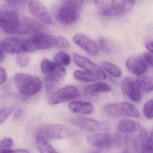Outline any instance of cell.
<instances>
[{
	"label": "cell",
	"mask_w": 153,
	"mask_h": 153,
	"mask_svg": "<svg viewBox=\"0 0 153 153\" xmlns=\"http://www.w3.org/2000/svg\"><path fill=\"white\" fill-rule=\"evenodd\" d=\"M70 46L68 40L65 38L60 36H53L39 33L35 34L28 38L25 39L26 53L49 49L53 47L67 48Z\"/></svg>",
	"instance_id": "1"
},
{
	"label": "cell",
	"mask_w": 153,
	"mask_h": 153,
	"mask_svg": "<svg viewBox=\"0 0 153 153\" xmlns=\"http://www.w3.org/2000/svg\"><path fill=\"white\" fill-rule=\"evenodd\" d=\"M84 4V0H67L57 11V20L63 24L69 25L77 21Z\"/></svg>",
	"instance_id": "2"
},
{
	"label": "cell",
	"mask_w": 153,
	"mask_h": 153,
	"mask_svg": "<svg viewBox=\"0 0 153 153\" xmlns=\"http://www.w3.org/2000/svg\"><path fill=\"white\" fill-rule=\"evenodd\" d=\"M20 13L14 5L4 4L0 9V27L5 33L14 34L20 21Z\"/></svg>",
	"instance_id": "3"
},
{
	"label": "cell",
	"mask_w": 153,
	"mask_h": 153,
	"mask_svg": "<svg viewBox=\"0 0 153 153\" xmlns=\"http://www.w3.org/2000/svg\"><path fill=\"white\" fill-rule=\"evenodd\" d=\"M14 81L18 91L25 95L36 94L40 91L43 86L40 78L26 74H17Z\"/></svg>",
	"instance_id": "4"
},
{
	"label": "cell",
	"mask_w": 153,
	"mask_h": 153,
	"mask_svg": "<svg viewBox=\"0 0 153 153\" xmlns=\"http://www.w3.org/2000/svg\"><path fill=\"white\" fill-rule=\"evenodd\" d=\"M75 133L68 126L54 124L44 126L39 128L37 136H40L48 141L66 139L74 136Z\"/></svg>",
	"instance_id": "5"
},
{
	"label": "cell",
	"mask_w": 153,
	"mask_h": 153,
	"mask_svg": "<svg viewBox=\"0 0 153 153\" xmlns=\"http://www.w3.org/2000/svg\"><path fill=\"white\" fill-rule=\"evenodd\" d=\"M104 110L106 113L113 117H120L125 115L137 118L141 117V114L138 109L130 102L108 103L104 106Z\"/></svg>",
	"instance_id": "6"
},
{
	"label": "cell",
	"mask_w": 153,
	"mask_h": 153,
	"mask_svg": "<svg viewBox=\"0 0 153 153\" xmlns=\"http://www.w3.org/2000/svg\"><path fill=\"white\" fill-rule=\"evenodd\" d=\"M41 69L46 77L57 82L63 81L66 75L65 69L63 67L48 59L42 60Z\"/></svg>",
	"instance_id": "7"
},
{
	"label": "cell",
	"mask_w": 153,
	"mask_h": 153,
	"mask_svg": "<svg viewBox=\"0 0 153 153\" xmlns=\"http://www.w3.org/2000/svg\"><path fill=\"white\" fill-rule=\"evenodd\" d=\"M73 58L75 64L85 71L97 76L99 79L105 80L107 78L103 69L88 58L75 53H74Z\"/></svg>",
	"instance_id": "8"
},
{
	"label": "cell",
	"mask_w": 153,
	"mask_h": 153,
	"mask_svg": "<svg viewBox=\"0 0 153 153\" xmlns=\"http://www.w3.org/2000/svg\"><path fill=\"white\" fill-rule=\"evenodd\" d=\"M80 96V91L75 86L68 85L63 87L53 94L48 102L50 105H55L75 99Z\"/></svg>",
	"instance_id": "9"
},
{
	"label": "cell",
	"mask_w": 153,
	"mask_h": 153,
	"mask_svg": "<svg viewBox=\"0 0 153 153\" xmlns=\"http://www.w3.org/2000/svg\"><path fill=\"white\" fill-rule=\"evenodd\" d=\"M121 87L123 94L131 100L136 102L141 100L142 91L137 79L132 77H125L121 82Z\"/></svg>",
	"instance_id": "10"
},
{
	"label": "cell",
	"mask_w": 153,
	"mask_h": 153,
	"mask_svg": "<svg viewBox=\"0 0 153 153\" xmlns=\"http://www.w3.org/2000/svg\"><path fill=\"white\" fill-rule=\"evenodd\" d=\"M70 122L75 126L90 131H102L109 128L108 125L106 122L88 118H75L71 119Z\"/></svg>",
	"instance_id": "11"
},
{
	"label": "cell",
	"mask_w": 153,
	"mask_h": 153,
	"mask_svg": "<svg viewBox=\"0 0 153 153\" xmlns=\"http://www.w3.org/2000/svg\"><path fill=\"white\" fill-rule=\"evenodd\" d=\"M44 31V28L41 24L32 19L23 18L20 20L19 26L15 30V35H27L39 34Z\"/></svg>",
	"instance_id": "12"
},
{
	"label": "cell",
	"mask_w": 153,
	"mask_h": 153,
	"mask_svg": "<svg viewBox=\"0 0 153 153\" xmlns=\"http://www.w3.org/2000/svg\"><path fill=\"white\" fill-rule=\"evenodd\" d=\"M87 140L92 146L107 149L114 144V136L107 132L99 133L87 137Z\"/></svg>",
	"instance_id": "13"
},
{
	"label": "cell",
	"mask_w": 153,
	"mask_h": 153,
	"mask_svg": "<svg viewBox=\"0 0 153 153\" xmlns=\"http://www.w3.org/2000/svg\"><path fill=\"white\" fill-rule=\"evenodd\" d=\"M30 12L38 19L46 24L53 22L48 11L45 6L37 0H31L28 3Z\"/></svg>",
	"instance_id": "14"
},
{
	"label": "cell",
	"mask_w": 153,
	"mask_h": 153,
	"mask_svg": "<svg viewBox=\"0 0 153 153\" xmlns=\"http://www.w3.org/2000/svg\"><path fill=\"white\" fill-rule=\"evenodd\" d=\"M126 67L131 73L138 76L143 75L148 70V64L141 56H134L128 58Z\"/></svg>",
	"instance_id": "15"
},
{
	"label": "cell",
	"mask_w": 153,
	"mask_h": 153,
	"mask_svg": "<svg viewBox=\"0 0 153 153\" xmlns=\"http://www.w3.org/2000/svg\"><path fill=\"white\" fill-rule=\"evenodd\" d=\"M24 42L25 39L13 37L4 40L2 46L4 50L8 53L19 54L26 53Z\"/></svg>",
	"instance_id": "16"
},
{
	"label": "cell",
	"mask_w": 153,
	"mask_h": 153,
	"mask_svg": "<svg viewBox=\"0 0 153 153\" xmlns=\"http://www.w3.org/2000/svg\"><path fill=\"white\" fill-rule=\"evenodd\" d=\"M74 42L88 54L97 56L99 54V47L95 42L87 36L82 34L75 35L73 38Z\"/></svg>",
	"instance_id": "17"
},
{
	"label": "cell",
	"mask_w": 153,
	"mask_h": 153,
	"mask_svg": "<svg viewBox=\"0 0 153 153\" xmlns=\"http://www.w3.org/2000/svg\"><path fill=\"white\" fill-rule=\"evenodd\" d=\"M69 108L74 113L84 115L92 114L94 110L93 104L89 102L83 101H74L70 102Z\"/></svg>",
	"instance_id": "18"
},
{
	"label": "cell",
	"mask_w": 153,
	"mask_h": 153,
	"mask_svg": "<svg viewBox=\"0 0 153 153\" xmlns=\"http://www.w3.org/2000/svg\"><path fill=\"white\" fill-rule=\"evenodd\" d=\"M141 128L140 123L131 120H123L119 121L117 125V131L125 134L135 133Z\"/></svg>",
	"instance_id": "19"
},
{
	"label": "cell",
	"mask_w": 153,
	"mask_h": 153,
	"mask_svg": "<svg viewBox=\"0 0 153 153\" xmlns=\"http://www.w3.org/2000/svg\"><path fill=\"white\" fill-rule=\"evenodd\" d=\"M148 133L145 128L141 129L134 139L133 145L136 153H141L148 140Z\"/></svg>",
	"instance_id": "20"
},
{
	"label": "cell",
	"mask_w": 153,
	"mask_h": 153,
	"mask_svg": "<svg viewBox=\"0 0 153 153\" xmlns=\"http://www.w3.org/2000/svg\"><path fill=\"white\" fill-rule=\"evenodd\" d=\"M111 87L106 83L98 82L88 85L85 89L86 94L89 95H95L100 93L107 92L111 91Z\"/></svg>",
	"instance_id": "21"
},
{
	"label": "cell",
	"mask_w": 153,
	"mask_h": 153,
	"mask_svg": "<svg viewBox=\"0 0 153 153\" xmlns=\"http://www.w3.org/2000/svg\"><path fill=\"white\" fill-rule=\"evenodd\" d=\"M36 142L40 153H59L55 150L47 141L40 137L37 136Z\"/></svg>",
	"instance_id": "22"
},
{
	"label": "cell",
	"mask_w": 153,
	"mask_h": 153,
	"mask_svg": "<svg viewBox=\"0 0 153 153\" xmlns=\"http://www.w3.org/2000/svg\"><path fill=\"white\" fill-rule=\"evenodd\" d=\"M137 81L141 88L145 92L150 93L153 91V82L152 76L142 75L138 76Z\"/></svg>",
	"instance_id": "23"
},
{
	"label": "cell",
	"mask_w": 153,
	"mask_h": 153,
	"mask_svg": "<svg viewBox=\"0 0 153 153\" xmlns=\"http://www.w3.org/2000/svg\"><path fill=\"white\" fill-rule=\"evenodd\" d=\"M102 65L107 72L112 76L119 77L122 75L121 70L117 66L112 63L103 62H102Z\"/></svg>",
	"instance_id": "24"
},
{
	"label": "cell",
	"mask_w": 153,
	"mask_h": 153,
	"mask_svg": "<svg viewBox=\"0 0 153 153\" xmlns=\"http://www.w3.org/2000/svg\"><path fill=\"white\" fill-rule=\"evenodd\" d=\"M75 78L82 82H93L99 80L97 76L87 72L81 71H76L74 73Z\"/></svg>",
	"instance_id": "25"
},
{
	"label": "cell",
	"mask_w": 153,
	"mask_h": 153,
	"mask_svg": "<svg viewBox=\"0 0 153 153\" xmlns=\"http://www.w3.org/2000/svg\"><path fill=\"white\" fill-rule=\"evenodd\" d=\"M54 59L56 63L63 66H67L71 63V59L70 55L63 52L57 53L54 56Z\"/></svg>",
	"instance_id": "26"
},
{
	"label": "cell",
	"mask_w": 153,
	"mask_h": 153,
	"mask_svg": "<svg viewBox=\"0 0 153 153\" xmlns=\"http://www.w3.org/2000/svg\"><path fill=\"white\" fill-rule=\"evenodd\" d=\"M143 113L145 116L149 119H152L153 117V100L148 101L145 104L143 108Z\"/></svg>",
	"instance_id": "27"
},
{
	"label": "cell",
	"mask_w": 153,
	"mask_h": 153,
	"mask_svg": "<svg viewBox=\"0 0 153 153\" xmlns=\"http://www.w3.org/2000/svg\"><path fill=\"white\" fill-rule=\"evenodd\" d=\"M15 108L14 107H8L0 110V126L6 120Z\"/></svg>",
	"instance_id": "28"
},
{
	"label": "cell",
	"mask_w": 153,
	"mask_h": 153,
	"mask_svg": "<svg viewBox=\"0 0 153 153\" xmlns=\"http://www.w3.org/2000/svg\"><path fill=\"white\" fill-rule=\"evenodd\" d=\"M57 83L47 77H45L44 83H45L46 91L48 94L51 93L57 87Z\"/></svg>",
	"instance_id": "29"
},
{
	"label": "cell",
	"mask_w": 153,
	"mask_h": 153,
	"mask_svg": "<svg viewBox=\"0 0 153 153\" xmlns=\"http://www.w3.org/2000/svg\"><path fill=\"white\" fill-rule=\"evenodd\" d=\"M17 62L22 68L27 67L29 63V58L27 56L19 54L17 56Z\"/></svg>",
	"instance_id": "30"
},
{
	"label": "cell",
	"mask_w": 153,
	"mask_h": 153,
	"mask_svg": "<svg viewBox=\"0 0 153 153\" xmlns=\"http://www.w3.org/2000/svg\"><path fill=\"white\" fill-rule=\"evenodd\" d=\"M152 132L147 140V143L141 153H153V137Z\"/></svg>",
	"instance_id": "31"
},
{
	"label": "cell",
	"mask_w": 153,
	"mask_h": 153,
	"mask_svg": "<svg viewBox=\"0 0 153 153\" xmlns=\"http://www.w3.org/2000/svg\"><path fill=\"white\" fill-rule=\"evenodd\" d=\"M13 144V142L11 138H6L3 139L0 142V152L3 150L10 149Z\"/></svg>",
	"instance_id": "32"
},
{
	"label": "cell",
	"mask_w": 153,
	"mask_h": 153,
	"mask_svg": "<svg viewBox=\"0 0 153 153\" xmlns=\"http://www.w3.org/2000/svg\"><path fill=\"white\" fill-rule=\"evenodd\" d=\"M100 48L104 52L108 53L110 51V48L107 40L104 38H101L99 40Z\"/></svg>",
	"instance_id": "33"
},
{
	"label": "cell",
	"mask_w": 153,
	"mask_h": 153,
	"mask_svg": "<svg viewBox=\"0 0 153 153\" xmlns=\"http://www.w3.org/2000/svg\"><path fill=\"white\" fill-rule=\"evenodd\" d=\"M7 78V74L6 70L3 67H0V85L5 82Z\"/></svg>",
	"instance_id": "34"
},
{
	"label": "cell",
	"mask_w": 153,
	"mask_h": 153,
	"mask_svg": "<svg viewBox=\"0 0 153 153\" xmlns=\"http://www.w3.org/2000/svg\"><path fill=\"white\" fill-rule=\"evenodd\" d=\"M144 59L145 60L147 64L151 65V66H153V55L152 53L151 52H145L144 53L143 56Z\"/></svg>",
	"instance_id": "35"
},
{
	"label": "cell",
	"mask_w": 153,
	"mask_h": 153,
	"mask_svg": "<svg viewBox=\"0 0 153 153\" xmlns=\"http://www.w3.org/2000/svg\"><path fill=\"white\" fill-rule=\"evenodd\" d=\"M10 4L13 5H18V6H22L26 4L28 0H4Z\"/></svg>",
	"instance_id": "36"
},
{
	"label": "cell",
	"mask_w": 153,
	"mask_h": 153,
	"mask_svg": "<svg viewBox=\"0 0 153 153\" xmlns=\"http://www.w3.org/2000/svg\"><path fill=\"white\" fill-rule=\"evenodd\" d=\"M0 153H31L25 149H18L16 150H3Z\"/></svg>",
	"instance_id": "37"
},
{
	"label": "cell",
	"mask_w": 153,
	"mask_h": 153,
	"mask_svg": "<svg viewBox=\"0 0 153 153\" xmlns=\"http://www.w3.org/2000/svg\"><path fill=\"white\" fill-rule=\"evenodd\" d=\"M22 114H23V111L22 110L19 109L14 113L13 118L15 120L19 119L22 116Z\"/></svg>",
	"instance_id": "38"
},
{
	"label": "cell",
	"mask_w": 153,
	"mask_h": 153,
	"mask_svg": "<svg viewBox=\"0 0 153 153\" xmlns=\"http://www.w3.org/2000/svg\"><path fill=\"white\" fill-rule=\"evenodd\" d=\"M146 47L148 49L150 52L153 53V42L152 41H149L146 44Z\"/></svg>",
	"instance_id": "39"
},
{
	"label": "cell",
	"mask_w": 153,
	"mask_h": 153,
	"mask_svg": "<svg viewBox=\"0 0 153 153\" xmlns=\"http://www.w3.org/2000/svg\"><path fill=\"white\" fill-rule=\"evenodd\" d=\"M4 59V55L3 52L0 49V63L2 62Z\"/></svg>",
	"instance_id": "40"
},
{
	"label": "cell",
	"mask_w": 153,
	"mask_h": 153,
	"mask_svg": "<svg viewBox=\"0 0 153 153\" xmlns=\"http://www.w3.org/2000/svg\"><path fill=\"white\" fill-rule=\"evenodd\" d=\"M124 1H126L132 3L134 4L136 0H124Z\"/></svg>",
	"instance_id": "41"
},
{
	"label": "cell",
	"mask_w": 153,
	"mask_h": 153,
	"mask_svg": "<svg viewBox=\"0 0 153 153\" xmlns=\"http://www.w3.org/2000/svg\"><path fill=\"white\" fill-rule=\"evenodd\" d=\"M121 153H130L129 152H128V151H124V152H122Z\"/></svg>",
	"instance_id": "42"
},
{
	"label": "cell",
	"mask_w": 153,
	"mask_h": 153,
	"mask_svg": "<svg viewBox=\"0 0 153 153\" xmlns=\"http://www.w3.org/2000/svg\"><path fill=\"white\" fill-rule=\"evenodd\" d=\"M102 153L100 152H94V153Z\"/></svg>",
	"instance_id": "43"
},
{
	"label": "cell",
	"mask_w": 153,
	"mask_h": 153,
	"mask_svg": "<svg viewBox=\"0 0 153 153\" xmlns=\"http://www.w3.org/2000/svg\"><path fill=\"white\" fill-rule=\"evenodd\" d=\"M93 1H95V2L96 1H97V0H93Z\"/></svg>",
	"instance_id": "44"
}]
</instances>
